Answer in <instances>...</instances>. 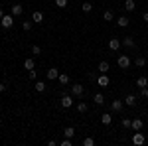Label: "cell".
Listing matches in <instances>:
<instances>
[{
  "label": "cell",
  "mask_w": 148,
  "mask_h": 146,
  "mask_svg": "<svg viewBox=\"0 0 148 146\" xmlns=\"http://www.w3.org/2000/svg\"><path fill=\"white\" fill-rule=\"evenodd\" d=\"M0 26H2L4 30H10L12 26H14V16H12V14H4L2 20H0Z\"/></svg>",
  "instance_id": "6da1fadb"
},
{
  "label": "cell",
  "mask_w": 148,
  "mask_h": 146,
  "mask_svg": "<svg viewBox=\"0 0 148 146\" xmlns=\"http://www.w3.org/2000/svg\"><path fill=\"white\" fill-rule=\"evenodd\" d=\"M71 95H73V97H83V95H85V85H81V83L71 85Z\"/></svg>",
  "instance_id": "7a4b0ae2"
},
{
  "label": "cell",
  "mask_w": 148,
  "mask_h": 146,
  "mask_svg": "<svg viewBox=\"0 0 148 146\" xmlns=\"http://www.w3.org/2000/svg\"><path fill=\"white\" fill-rule=\"evenodd\" d=\"M116 65L121 69H128L130 67V57L128 56H119L116 57Z\"/></svg>",
  "instance_id": "3957f363"
},
{
  "label": "cell",
  "mask_w": 148,
  "mask_h": 146,
  "mask_svg": "<svg viewBox=\"0 0 148 146\" xmlns=\"http://www.w3.org/2000/svg\"><path fill=\"white\" fill-rule=\"evenodd\" d=\"M59 105L63 107V109H71V105H73V95H61V101H59Z\"/></svg>",
  "instance_id": "277c9868"
},
{
  "label": "cell",
  "mask_w": 148,
  "mask_h": 146,
  "mask_svg": "<svg viewBox=\"0 0 148 146\" xmlns=\"http://www.w3.org/2000/svg\"><path fill=\"white\" fill-rule=\"evenodd\" d=\"M144 142H146V138H144V134H142L140 130H136V132L132 134V144H134V146H142Z\"/></svg>",
  "instance_id": "5b68a950"
},
{
  "label": "cell",
  "mask_w": 148,
  "mask_h": 146,
  "mask_svg": "<svg viewBox=\"0 0 148 146\" xmlns=\"http://www.w3.org/2000/svg\"><path fill=\"white\" fill-rule=\"evenodd\" d=\"M109 83H111V79L107 77V73H101L97 77V85H101V87H109Z\"/></svg>",
  "instance_id": "8992f818"
},
{
  "label": "cell",
  "mask_w": 148,
  "mask_h": 146,
  "mask_svg": "<svg viewBox=\"0 0 148 146\" xmlns=\"http://www.w3.org/2000/svg\"><path fill=\"white\" fill-rule=\"evenodd\" d=\"M121 45H123V42H121L119 38H111V40H109V47H111L113 51H119Z\"/></svg>",
  "instance_id": "52a82bcc"
},
{
  "label": "cell",
  "mask_w": 148,
  "mask_h": 146,
  "mask_svg": "<svg viewBox=\"0 0 148 146\" xmlns=\"http://www.w3.org/2000/svg\"><path fill=\"white\" fill-rule=\"evenodd\" d=\"M111 109H113L114 112H123V109H125V101H119V99L113 101L111 103Z\"/></svg>",
  "instance_id": "ba28073f"
},
{
  "label": "cell",
  "mask_w": 148,
  "mask_h": 146,
  "mask_svg": "<svg viewBox=\"0 0 148 146\" xmlns=\"http://www.w3.org/2000/svg\"><path fill=\"white\" fill-rule=\"evenodd\" d=\"M10 12H12V16H22V12H24V8H22V4H12V8H10Z\"/></svg>",
  "instance_id": "9c48e42d"
},
{
  "label": "cell",
  "mask_w": 148,
  "mask_h": 146,
  "mask_svg": "<svg viewBox=\"0 0 148 146\" xmlns=\"http://www.w3.org/2000/svg\"><path fill=\"white\" fill-rule=\"evenodd\" d=\"M142 126H144L142 119H132V124H130V128H132V130H142Z\"/></svg>",
  "instance_id": "30bf717a"
},
{
  "label": "cell",
  "mask_w": 148,
  "mask_h": 146,
  "mask_svg": "<svg viewBox=\"0 0 148 146\" xmlns=\"http://www.w3.org/2000/svg\"><path fill=\"white\" fill-rule=\"evenodd\" d=\"M32 22H36V24H42V22H44V14H42L40 10H36L34 14H32Z\"/></svg>",
  "instance_id": "8fae6325"
},
{
  "label": "cell",
  "mask_w": 148,
  "mask_h": 146,
  "mask_svg": "<svg viewBox=\"0 0 148 146\" xmlns=\"http://www.w3.org/2000/svg\"><path fill=\"white\" fill-rule=\"evenodd\" d=\"M47 79H51V81H53V79H57L59 77V69H56V67H51V69H47Z\"/></svg>",
  "instance_id": "7c38bea8"
},
{
  "label": "cell",
  "mask_w": 148,
  "mask_h": 146,
  "mask_svg": "<svg viewBox=\"0 0 148 146\" xmlns=\"http://www.w3.org/2000/svg\"><path fill=\"white\" fill-rule=\"evenodd\" d=\"M136 87H138V89H142V87H148V77L140 75V77L136 79Z\"/></svg>",
  "instance_id": "4fadbf2b"
},
{
  "label": "cell",
  "mask_w": 148,
  "mask_h": 146,
  "mask_svg": "<svg viewBox=\"0 0 148 146\" xmlns=\"http://www.w3.org/2000/svg\"><path fill=\"white\" fill-rule=\"evenodd\" d=\"M134 8H136V2L134 0H125V10L126 12H134Z\"/></svg>",
  "instance_id": "5bb4252c"
},
{
  "label": "cell",
  "mask_w": 148,
  "mask_h": 146,
  "mask_svg": "<svg viewBox=\"0 0 148 146\" xmlns=\"http://www.w3.org/2000/svg\"><path fill=\"white\" fill-rule=\"evenodd\" d=\"M125 105L126 107H134V105H136V97H134V95H126L125 97Z\"/></svg>",
  "instance_id": "9a60e30c"
},
{
  "label": "cell",
  "mask_w": 148,
  "mask_h": 146,
  "mask_svg": "<svg viewBox=\"0 0 148 146\" xmlns=\"http://www.w3.org/2000/svg\"><path fill=\"white\" fill-rule=\"evenodd\" d=\"M116 24H119L121 28H126V26L130 24V20H128L126 16H119V18H116Z\"/></svg>",
  "instance_id": "2e32d148"
},
{
  "label": "cell",
  "mask_w": 148,
  "mask_h": 146,
  "mask_svg": "<svg viewBox=\"0 0 148 146\" xmlns=\"http://www.w3.org/2000/svg\"><path fill=\"white\" fill-rule=\"evenodd\" d=\"M111 121H113V117H111L109 112H103V114H101V123L105 124V126H109V124H111Z\"/></svg>",
  "instance_id": "e0dca14e"
},
{
  "label": "cell",
  "mask_w": 148,
  "mask_h": 146,
  "mask_svg": "<svg viewBox=\"0 0 148 146\" xmlns=\"http://www.w3.org/2000/svg\"><path fill=\"white\" fill-rule=\"evenodd\" d=\"M123 45H126V47H134V40L130 38V36H126V38H123Z\"/></svg>",
  "instance_id": "ac0fdd59"
},
{
  "label": "cell",
  "mask_w": 148,
  "mask_h": 146,
  "mask_svg": "<svg viewBox=\"0 0 148 146\" xmlns=\"http://www.w3.org/2000/svg\"><path fill=\"white\" fill-rule=\"evenodd\" d=\"M109 71V61H99V73H107Z\"/></svg>",
  "instance_id": "d6986e66"
},
{
  "label": "cell",
  "mask_w": 148,
  "mask_h": 146,
  "mask_svg": "<svg viewBox=\"0 0 148 146\" xmlns=\"http://www.w3.org/2000/svg\"><path fill=\"white\" fill-rule=\"evenodd\" d=\"M103 20H105V22H113V20H114L113 10H107V12H105V14H103Z\"/></svg>",
  "instance_id": "ffe728a7"
},
{
  "label": "cell",
  "mask_w": 148,
  "mask_h": 146,
  "mask_svg": "<svg viewBox=\"0 0 148 146\" xmlns=\"http://www.w3.org/2000/svg\"><path fill=\"white\" fill-rule=\"evenodd\" d=\"M34 67H36V61H34V59H32V57L24 61V69H28V71H30V69H34Z\"/></svg>",
  "instance_id": "44dd1931"
},
{
  "label": "cell",
  "mask_w": 148,
  "mask_h": 146,
  "mask_svg": "<svg viewBox=\"0 0 148 146\" xmlns=\"http://www.w3.org/2000/svg\"><path fill=\"white\" fill-rule=\"evenodd\" d=\"M57 81H59L61 85H67V83H69V75H67V73H59V77H57Z\"/></svg>",
  "instance_id": "7402d4cb"
},
{
  "label": "cell",
  "mask_w": 148,
  "mask_h": 146,
  "mask_svg": "<svg viewBox=\"0 0 148 146\" xmlns=\"http://www.w3.org/2000/svg\"><path fill=\"white\" fill-rule=\"evenodd\" d=\"M36 91H38V93H44V91H46V83H44V81H36Z\"/></svg>",
  "instance_id": "603a6c76"
},
{
  "label": "cell",
  "mask_w": 148,
  "mask_h": 146,
  "mask_svg": "<svg viewBox=\"0 0 148 146\" xmlns=\"http://www.w3.org/2000/svg\"><path fill=\"white\" fill-rule=\"evenodd\" d=\"M81 10L85 12V14H89V12L93 10V4L91 2H83V4H81Z\"/></svg>",
  "instance_id": "cb8c5ba5"
},
{
  "label": "cell",
  "mask_w": 148,
  "mask_h": 146,
  "mask_svg": "<svg viewBox=\"0 0 148 146\" xmlns=\"http://www.w3.org/2000/svg\"><path fill=\"white\" fill-rule=\"evenodd\" d=\"M134 65H136V67H144V65H146V59L142 56H138L136 59H134Z\"/></svg>",
  "instance_id": "d4e9b609"
},
{
  "label": "cell",
  "mask_w": 148,
  "mask_h": 146,
  "mask_svg": "<svg viewBox=\"0 0 148 146\" xmlns=\"http://www.w3.org/2000/svg\"><path fill=\"white\" fill-rule=\"evenodd\" d=\"M93 101H95V105H105V97H103L101 93H97V95L93 97Z\"/></svg>",
  "instance_id": "484cf974"
},
{
  "label": "cell",
  "mask_w": 148,
  "mask_h": 146,
  "mask_svg": "<svg viewBox=\"0 0 148 146\" xmlns=\"http://www.w3.org/2000/svg\"><path fill=\"white\" fill-rule=\"evenodd\" d=\"M63 134H65V138H73V134H75V128H73V126H67V128L63 130Z\"/></svg>",
  "instance_id": "4316f807"
},
{
  "label": "cell",
  "mask_w": 148,
  "mask_h": 146,
  "mask_svg": "<svg viewBox=\"0 0 148 146\" xmlns=\"http://www.w3.org/2000/svg\"><path fill=\"white\" fill-rule=\"evenodd\" d=\"M77 111H79V112H87V111H89V107H87V103H85V101L77 103Z\"/></svg>",
  "instance_id": "83f0119b"
},
{
  "label": "cell",
  "mask_w": 148,
  "mask_h": 146,
  "mask_svg": "<svg viewBox=\"0 0 148 146\" xmlns=\"http://www.w3.org/2000/svg\"><path fill=\"white\" fill-rule=\"evenodd\" d=\"M83 146H95V140L87 136V138H83Z\"/></svg>",
  "instance_id": "f1b7e54d"
},
{
  "label": "cell",
  "mask_w": 148,
  "mask_h": 146,
  "mask_svg": "<svg viewBox=\"0 0 148 146\" xmlns=\"http://www.w3.org/2000/svg\"><path fill=\"white\" fill-rule=\"evenodd\" d=\"M130 124H132V119L125 117V119H123V126H125V128H130Z\"/></svg>",
  "instance_id": "f546056e"
},
{
  "label": "cell",
  "mask_w": 148,
  "mask_h": 146,
  "mask_svg": "<svg viewBox=\"0 0 148 146\" xmlns=\"http://www.w3.org/2000/svg\"><path fill=\"white\" fill-rule=\"evenodd\" d=\"M56 6L57 8H65L67 6V0H56Z\"/></svg>",
  "instance_id": "4dcf8cb0"
},
{
  "label": "cell",
  "mask_w": 148,
  "mask_h": 146,
  "mask_svg": "<svg viewBox=\"0 0 148 146\" xmlns=\"http://www.w3.org/2000/svg\"><path fill=\"white\" fill-rule=\"evenodd\" d=\"M32 53H34V56H40V53H42V47H40V45H32Z\"/></svg>",
  "instance_id": "1f68e13d"
},
{
  "label": "cell",
  "mask_w": 148,
  "mask_h": 146,
  "mask_svg": "<svg viewBox=\"0 0 148 146\" xmlns=\"http://www.w3.org/2000/svg\"><path fill=\"white\" fill-rule=\"evenodd\" d=\"M22 28H24V32H30L32 30V22H22Z\"/></svg>",
  "instance_id": "d6a6232c"
},
{
  "label": "cell",
  "mask_w": 148,
  "mask_h": 146,
  "mask_svg": "<svg viewBox=\"0 0 148 146\" xmlns=\"http://www.w3.org/2000/svg\"><path fill=\"white\" fill-rule=\"evenodd\" d=\"M140 97L148 99V87H142V89H140Z\"/></svg>",
  "instance_id": "836d02e7"
},
{
  "label": "cell",
  "mask_w": 148,
  "mask_h": 146,
  "mask_svg": "<svg viewBox=\"0 0 148 146\" xmlns=\"http://www.w3.org/2000/svg\"><path fill=\"white\" fill-rule=\"evenodd\" d=\"M28 77H30V79H36V77H38V73H36V69H30V71H28Z\"/></svg>",
  "instance_id": "e575fe53"
},
{
  "label": "cell",
  "mask_w": 148,
  "mask_h": 146,
  "mask_svg": "<svg viewBox=\"0 0 148 146\" xmlns=\"http://www.w3.org/2000/svg\"><path fill=\"white\" fill-rule=\"evenodd\" d=\"M61 146H71V138H65V140H61Z\"/></svg>",
  "instance_id": "d590c367"
},
{
  "label": "cell",
  "mask_w": 148,
  "mask_h": 146,
  "mask_svg": "<svg viewBox=\"0 0 148 146\" xmlns=\"http://www.w3.org/2000/svg\"><path fill=\"white\" fill-rule=\"evenodd\" d=\"M142 20H144V22H148V12H144V14H142Z\"/></svg>",
  "instance_id": "8d00e7d4"
},
{
  "label": "cell",
  "mask_w": 148,
  "mask_h": 146,
  "mask_svg": "<svg viewBox=\"0 0 148 146\" xmlns=\"http://www.w3.org/2000/svg\"><path fill=\"white\" fill-rule=\"evenodd\" d=\"M2 91H6V85H2V83H0V93H2Z\"/></svg>",
  "instance_id": "74e56055"
},
{
  "label": "cell",
  "mask_w": 148,
  "mask_h": 146,
  "mask_svg": "<svg viewBox=\"0 0 148 146\" xmlns=\"http://www.w3.org/2000/svg\"><path fill=\"white\" fill-rule=\"evenodd\" d=\"M2 16H4V10H2V8H0V20H2Z\"/></svg>",
  "instance_id": "f35d334b"
}]
</instances>
